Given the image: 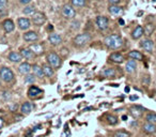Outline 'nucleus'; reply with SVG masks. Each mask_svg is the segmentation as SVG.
<instances>
[{"instance_id":"obj_3","label":"nucleus","mask_w":156,"mask_h":137,"mask_svg":"<svg viewBox=\"0 0 156 137\" xmlns=\"http://www.w3.org/2000/svg\"><path fill=\"white\" fill-rule=\"evenodd\" d=\"M46 60L48 62L50 67H53V69H58V67H61V63H62V60L61 58L59 57V55H57L56 53H49L47 55Z\"/></svg>"},{"instance_id":"obj_42","label":"nucleus","mask_w":156,"mask_h":137,"mask_svg":"<svg viewBox=\"0 0 156 137\" xmlns=\"http://www.w3.org/2000/svg\"><path fill=\"white\" fill-rule=\"evenodd\" d=\"M138 99H139V97H138V95H130V101H136V100H138Z\"/></svg>"},{"instance_id":"obj_9","label":"nucleus","mask_w":156,"mask_h":137,"mask_svg":"<svg viewBox=\"0 0 156 137\" xmlns=\"http://www.w3.org/2000/svg\"><path fill=\"white\" fill-rule=\"evenodd\" d=\"M96 26L98 27V29L102 31L106 30L108 26H109V20L105 16H97L96 17Z\"/></svg>"},{"instance_id":"obj_43","label":"nucleus","mask_w":156,"mask_h":137,"mask_svg":"<svg viewBox=\"0 0 156 137\" xmlns=\"http://www.w3.org/2000/svg\"><path fill=\"white\" fill-rule=\"evenodd\" d=\"M119 24L121 25V26H124V24H125V23H124V20H123L122 18H120V19H119Z\"/></svg>"},{"instance_id":"obj_22","label":"nucleus","mask_w":156,"mask_h":137,"mask_svg":"<svg viewBox=\"0 0 156 137\" xmlns=\"http://www.w3.org/2000/svg\"><path fill=\"white\" fill-rule=\"evenodd\" d=\"M108 11L112 15H121L123 13V8L119 7L118 4H110L109 8H108Z\"/></svg>"},{"instance_id":"obj_26","label":"nucleus","mask_w":156,"mask_h":137,"mask_svg":"<svg viewBox=\"0 0 156 137\" xmlns=\"http://www.w3.org/2000/svg\"><path fill=\"white\" fill-rule=\"evenodd\" d=\"M32 111V104L29 103V102H25V103L21 104L20 106V111L23 115H29Z\"/></svg>"},{"instance_id":"obj_1","label":"nucleus","mask_w":156,"mask_h":137,"mask_svg":"<svg viewBox=\"0 0 156 137\" xmlns=\"http://www.w3.org/2000/svg\"><path fill=\"white\" fill-rule=\"evenodd\" d=\"M104 44L109 49L116 50L123 46V40L122 38H121V35H119V34H110V35L105 38Z\"/></svg>"},{"instance_id":"obj_36","label":"nucleus","mask_w":156,"mask_h":137,"mask_svg":"<svg viewBox=\"0 0 156 137\" xmlns=\"http://www.w3.org/2000/svg\"><path fill=\"white\" fill-rule=\"evenodd\" d=\"M130 133H127L125 131H118L113 134V137H130Z\"/></svg>"},{"instance_id":"obj_19","label":"nucleus","mask_w":156,"mask_h":137,"mask_svg":"<svg viewBox=\"0 0 156 137\" xmlns=\"http://www.w3.org/2000/svg\"><path fill=\"white\" fill-rule=\"evenodd\" d=\"M109 60L114 62V63H122L124 61V56L121 53H112L110 54Z\"/></svg>"},{"instance_id":"obj_17","label":"nucleus","mask_w":156,"mask_h":137,"mask_svg":"<svg viewBox=\"0 0 156 137\" xmlns=\"http://www.w3.org/2000/svg\"><path fill=\"white\" fill-rule=\"evenodd\" d=\"M23 38L26 42H35V41L39 40L37 32H34V31H28V32H26V33L24 34Z\"/></svg>"},{"instance_id":"obj_6","label":"nucleus","mask_w":156,"mask_h":137,"mask_svg":"<svg viewBox=\"0 0 156 137\" xmlns=\"http://www.w3.org/2000/svg\"><path fill=\"white\" fill-rule=\"evenodd\" d=\"M139 45L144 51H146V53H152L153 50H154V46H155L154 42H153L151 39H149V38L141 41Z\"/></svg>"},{"instance_id":"obj_27","label":"nucleus","mask_w":156,"mask_h":137,"mask_svg":"<svg viewBox=\"0 0 156 137\" xmlns=\"http://www.w3.org/2000/svg\"><path fill=\"white\" fill-rule=\"evenodd\" d=\"M32 71H33V75L35 77H39V78H43L45 75H44L43 69L42 67L37 65V64H33L32 65Z\"/></svg>"},{"instance_id":"obj_44","label":"nucleus","mask_w":156,"mask_h":137,"mask_svg":"<svg viewBox=\"0 0 156 137\" xmlns=\"http://www.w3.org/2000/svg\"><path fill=\"white\" fill-rule=\"evenodd\" d=\"M124 90H125V92H126V93H128V92H130V88L127 86V87H125V89H124Z\"/></svg>"},{"instance_id":"obj_38","label":"nucleus","mask_w":156,"mask_h":137,"mask_svg":"<svg viewBox=\"0 0 156 137\" xmlns=\"http://www.w3.org/2000/svg\"><path fill=\"white\" fill-rule=\"evenodd\" d=\"M2 99L3 101H9L11 99V92L10 91H3L2 92Z\"/></svg>"},{"instance_id":"obj_41","label":"nucleus","mask_w":156,"mask_h":137,"mask_svg":"<svg viewBox=\"0 0 156 137\" xmlns=\"http://www.w3.org/2000/svg\"><path fill=\"white\" fill-rule=\"evenodd\" d=\"M17 107H18V105H17V104L11 105V106H10V111H15L17 109Z\"/></svg>"},{"instance_id":"obj_28","label":"nucleus","mask_w":156,"mask_h":137,"mask_svg":"<svg viewBox=\"0 0 156 137\" xmlns=\"http://www.w3.org/2000/svg\"><path fill=\"white\" fill-rule=\"evenodd\" d=\"M20 55L23 56V58L25 59H32L34 56L33 51L30 49V48H23L20 50Z\"/></svg>"},{"instance_id":"obj_29","label":"nucleus","mask_w":156,"mask_h":137,"mask_svg":"<svg viewBox=\"0 0 156 137\" xmlns=\"http://www.w3.org/2000/svg\"><path fill=\"white\" fill-rule=\"evenodd\" d=\"M102 75L106 78H111V77L116 76V70L112 69V67H108V69H105V70L102 72Z\"/></svg>"},{"instance_id":"obj_31","label":"nucleus","mask_w":156,"mask_h":137,"mask_svg":"<svg viewBox=\"0 0 156 137\" xmlns=\"http://www.w3.org/2000/svg\"><path fill=\"white\" fill-rule=\"evenodd\" d=\"M72 6L75 8H83L87 4V0H71Z\"/></svg>"},{"instance_id":"obj_48","label":"nucleus","mask_w":156,"mask_h":137,"mask_svg":"<svg viewBox=\"0 0 156 137\" xmlns=\"http://www.w3.org/2000/svg\"><path fill=\"white\" fill-rule=\"evenodd\" d=\"M2 124H3V122H2V120H1V119H0V127H2Z\"/></svg>"},{"instance_id":"obj_37","label":"nucleus","mask_w":156,"mask_h":137,"mask_svg":"<svg viewBox=\"0 0 156 137\" xmlns=\"http://www.w3.org/2000/svg\"><path fill=\"white\" fill-rule=\"evenodd\" d=\"M8 6V0H0V12L6 10Z\"/></svg>"},{"instance_id":"obj_34","label":"nucleus","mask_w":156,"mask_h":137,"mask_svg":"<svg viewBox=\"0 0 156 137\" xmlns=\"http://www.w3.org/2000/svg\"><path fill=\"white\" fill-rule=\"evenodd\" d=\"M107 122L110 124V125H116L118 123V118L116 116H113V115H108L107 116Z\"/></svg>"},{"instance_id":"obj_35","label":"nucleus","mask_w":156,"mask_h":137,"mask_svg":"<svg viewBox=\"0 0 156 137\" xmlns=\"http://www.w3.org/2000/svg\"><path fill=\"white\" fill-rule=\"evenodd\" d=\"M34 81H35V76H34L33 74L31 75V74H28L26 77H25V83L26 84H34Z\"/></svg>"},{"instance_id":"obj_15","label":"nucleus","mask_w":156,"mask_h":137,"mask_svg":"<svg viewBox=\"0 0 156 137\" xmlns=\"http://www.w3.org/2000/svg\"><path fill=\"white\" fill-rule=\"evenodd\" d=\"M136 69H137V63H136V60H134V59H130L126 62L125 64V71H126L128 74H133L136 72Z\"/></svg>"},{"instance_id":"obj_13","label":"nucleus","mask_w":156,"mask_h":137,"mask_svg":"<svg viewBox=\"0 0 156 137\" xmlns=\"http://www.w3.org/2000/svg\"><path fill=\"white\" fill-rule=\"evenodd\" d=\"M48 41H49V43L53 46H57V45H60V44L62 43V38L60 34H57V33H50L48 35Z\"/></svg>"},{"instance_id":"obj_49","label":"nucleus","mask_w":156,"mask_h":137,"mask_svg":"<svg viewBox=\"0 0 156 137\" xmlns=\"http://www.w3.org/2000/svg\"><path fill=\"white\" fill-rule=\"evenodd\" d=\"M155 135H156V132H155Z\"/></svg>"},{"instance_id":"obj_16","label":"nucleus","mask_w":156,"mask_h":137,"mask_svg":"<svg viewBox=\"0 0 156 137\" xmlns=\"http://www.w3.org/2000/svg\"><path fill=\"white\" fill-rule=\"evenodd\" d=\"M9 60L13 63H19L23 60V56L20 55V53H17V51H11L9 54Z\"/></svg>"},{"instance_id":"obj_33","label":"nucleus","mask_w":156,"mask_h":137,"mask_svg":"<svg viewBox=\"0 0 156 137\" xmlns=\"http://www.w3.org/2000/svg\"><path fill=\"white\" fill-rule=\"evenodd\" d=\"M23 12H24V14H26V15H31V14L35 13V9H34L33 6H27V7H25Z\"/></svg>"},{"instance_id":"obj_40","label":"nucleus","mask_w":156,"mask_h":137,"mask_svg":"<svg viewBox=\"0 0 156 137\" xmlns=\"http://www.w3.org/2000/svg\"><path fill=\"white\" fill-rule=\"evenodd\" d=\"M30 2H31V0H19V3L25 4V6H27V4H29Z\"/></svg>"},{"instance_id":"obj_4","label":"nucleus","mask_w":156,"mask_h":137,"mask_svg":"<svg viewBox=\"0 0 156 137\" xmlns=\"http://www.w3.org/2000/svg\"><path fill=\"white\" fill-rule=\"evenodd\" d=\"M0 78L6 81V83H11L14 80V73L10 67H1L0 69Z\"/></svg>"},{"instance_id":"obj_39","label":"nucleus","mask_w":156,"mask_h":137,"mask_svg":"<svg viewBox=\"0 0 156 137\" xmlns=\"http://www.w3.org/2000/svg\"><path fill=\"white\" fill-rule=\"evenodd\" d=\"M110 4H119L121 2V0H108Z\"/></svg>"},{"instance_id":"obj_24","label":"nucleus","mask_w":156,"mask_h":137,"mask_svg":"<svg viewBox=\"0 0 156 137\" xmlns=\"http://www.w3.org/2000/svg\"><path fill=\"white\" fill-rule=\"evenodd\" d=\"M42 69H43V72H44V75L46 77H49V78H51V77L55 75V72H53V67H50L48 63H45L42 65Z\"/></svg>"},{"instance_id":"obj_47","label":"nucleus","mask_w":156,"mask_h":137,"mask_svg":"<svg viewBox=\"0 0 156 137\" xmlns=\"http://www.w3.org/2000/svg\"><path fill=\"white\" fill-rule=\"evenodd\" d=\"M90 109H93V107H87V108H85V111H90Z\"/></svg>"},{"instance_id":"obj_8","label":"nucleus","mask_w":156,"mask_h":137,"mask_svg":"<svg viewBox=\"0 0 156 137\" xmlns=\"http://www.w3.org/2000/svg\"><path fill=\"white\" fill-rule=\"evenodd\" d=\"M130 115L133 116L135 119H138L143 115V111H146V108L140 105H134L130 108Z\"/></svg>"},{"instance_id":"obj_10","label":"nucleus","mask_w":156,"mask_h":137,"mask_svg":"<svg viewBox=\"0 0 156 137\" xmlns=\"http://www.w3.org/2000/svg\"><path fill=\"white\" fill-rule=\"evenodd\" d=\"M42 93H43V91L37 86H31L28 90V97L30 99H39L42 95Z\"/></svg>"},{"instance_id":"obj_21","label":"nucleus","mask_w":156,"mask_h":137,"mask_svg":"<svg viewBox=\"0 0 156 137\" xmlns=\"http://www.w3.org/2000/svg\"><path fill=\"white\" fill-rule=\"evenodd\" d=\"M29 48L33 51L34 55H37V56H40V55H42L44 53V47L42 46V44H39V43L31 44L29 46Z\"/></svg>"},{"instance_id":"obj_45","label":"nucleus","mask_w":156,"mask_h":137,"mask_svg":"<svg viewBox=\"0 0 156 137\" xmlns=\"http://www.w3.org/2000/svg\"><path fill=\"white\" fill-rule=\"evenodd\" d=\"M122 120L123 121H126L127 120V116H126V115H123V116H122Z\"/></svg>"},{"instance_id":"obj_11","label":"nucleus","mask_w":156,"mask_h":137,"mask_svg":"<svg viewBox=\"0 0 156 137\" xmlns=\"http://www.w3.org/2000/svg\"><path fill=\"white\" fill-rule=\"evenodd\" d=\"M17 25H18V28L20 30H28L31 26V23L27 17H20L17 20Z\"/></svg>"},{"instance_id":"obj_2","label":"nucleus","mask_w":156,"mask_h":137,"mask_svg":"<svg viewBox=\"0 0 156 137\" xmlns=\"http://www.w3.org/2000/svg\"><path fill=\"white\" fill-rule=\"evenodd\" d=\"M91 40V35L89 33H80L74 38L73 43L77 47H83L89 43Z\"/></svg>"},{"instance_id":"obj_25","label":"nucleus","mask_w":156,"mask_h":137,"mask_svg":"<svg viewBox=\"0 0 156 137\" xmlns=\"http://www.w3.org/2000/svg\"><path fill=\"white\" fill-rule=\"evenodd\" d=\"M128 57L130 59H134V60H143L144 59V56L142 55L141 51H138V50H132L128 53Z\"/></svg>"},{"instance_id":"obj_30","label":"nucleus","mask_w":156,"mask_h":137,"mask_svg":"<svg viewBox=\"0 0 156 137\" xmlns=\"http://www.w3.org/2000/svg\"><path fill=\"white\" fill-rule=\"evenodd\" d=\"M146 122H150V123L156 124V114L155 113H148L146 115Z\"/></svg>"},{"instance_id":"obj_12","label":"nucleus","mask_w":156,"mask_h":137,"mask_svg":"<svg viewBox=\"0 0 156 137\" xmlns=\"http://www.w3.org/2000/svg\"><path fill=\"white\" fill-rule=\"evenodd\" d=\"M142 132L143 133L148 134V135H152L155 134L156 132V124L150 123V122H146L142 125Z\"/></svg>"},{"instance_id":"obj_20","label":"nucleus","mask_w":156,"mask_h":137,"mask_svg":"<svg viewBox=\"0 0 156 137\" xmlns=\"http://www.w3.org/2000/svg\"><path fill=\"white\" fill-rule=\"evenodd\" d=\"M2 27H3L4 31L7 32V33H10L12 31L15 29V25H14L13 20L12 19H6L2 23Z\"/></svg>"},{"instance_id":"obj_18","label":"nucleus","mask_w":156,"mask_h":137,"mask_svg":"<svg viewBox=\"0 0 156 137\" xmlns=\"http://www.w3.org/2000/svg\"><path fill=\"white\" fill-rule=\"evenodd\" d=\"M31 70H32V65L29 64L28 62H24V63H21L19 67H18L19 73L23 74V75H28V74L31 72Z\"/></svg>"},{"instance_id":"obj_23","label":"nucleus","mask_w":156,"mask_h":137,"mask_svg":"<svg viewBox=\"0 0 156 137\" xmlns=\"http://www.w3.org/2000/svg\"><path fill=\"white\" fill-rule=\"evenodd\" d=\"M156 27L154 24H146V26L143 27V31H144V35H146V37H151L153 33H154V31H155Z\"/></svg>"},{"instance_id":"obj_7","label":"nucleus","mask_w":156,"mask_h":137,"mask_svg":"<svg viewBox=\"0 0 156 137\" xmlns=\"http://www.w3.org/2000/svg\"><path fill=\"white\" fill-rule=\"evenodd\" d=\"M32 23L35 25V26H42L45 24L46 22V16L45 14L42 13V12H35L34 14H32Z\"/></svg>"},{"instance_id":"obj_5","label":"nucleus","mask_w":156,"mask_h":137,"mask_svg":"<svg viewBox=\"0 0 156 137\" xmlns=\"http://www.w3.org/2000/svg\"><path fill=\"white\" fill-rule=\"evenodd\" d=\"M62 15L67 19H72L76 16V10L71 4H64L62 7Z\"/></svg>"},{"instance_id":"obj_32","label":"nucleus","mask_w":156,"mask_h":137,"mask_svg":"<svg viewBox=\"0 0 156 137\" xmlns=\"http://www.w3.org/2000/svg\"><path fill=\"white\" fill-rule=\"evenodd\" d=\"M141 84H142L143 87H149L150 84H151V76L150 75H143L142 79H141Z\"/></svg>"},{"instance_id":"obj_14","label":"nucleus","mask_w":156,"mask_h":137,"mask_svg":"<svg viewBox=\"0 0 156 137\" xmlns=\"http://www.w3.org/2000/svg\"><path fill=\"white\" fill-rule=\"evenodd\" d=\"M132 39L134 40H139L140 38H142V35H144V31H143L142 26H137L133 31H132Z\"/></svg>"},{"instance_id":"obj_46","label":"nucleus","mask_w":156,"mask_h":137,"mask_svg":"<svg viewBox=\"0 0 156 137\" xmlns=\"http://www.w3.org/2000/svg\"><path fill=\"white\" fill-rule=\"evenodd\" d=\"M48 30H49V31H53V25H49V26H48Z\"/></svg>"}]
</instances>
